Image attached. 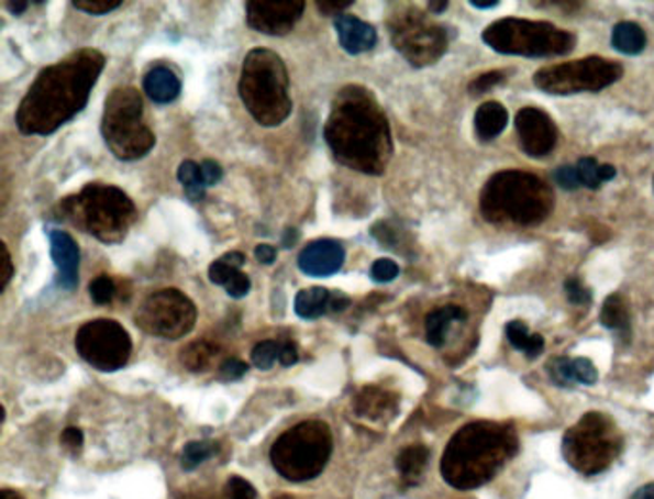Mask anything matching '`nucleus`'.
<instances>
[{"label": "nucleus", "mask_w": 654, "mask_h": 499, "mask_svg": "<svg viewBox=\"0 0 654 499\" xmlns=\"http://www.w3.org/2000/svg\"><path fill=\"white\" fill-rule=\"evenodd\" d=\"M106 66L97 48H79L53 66L41 69L15 110V125L23 135H53L74 120L89 102Z\"/></svg>", "instance_id": "nucleus-1"}, {"label": "nucleus", "mask_w": 654, "mask_h": 499, "mask_svg": "<svg viewBox=\"0 0 654 499\" xmlns=\"http://www.w3.org/2000/svg\"><path fill=\"white\" fill-rule=\"evenodd\" d=\"M324 141L342 166L365 175H383L393 154L388 118L363 85H346L332 100Z\"/></svg>", "instance_id": "nucleus-2"}, {"label": "nucleus", "mask_w": 654, "mask_h": 499, "mask_svg": "<svg viewBox=\"0 0 654 499\" xmlns=\"http://www.w3.org/2000/svg\"><path fill=\"white\" fill-rule=\"evenodd\" d=\"M517 450L519 436L512 424L474 421L461 426L447 442L440 470L447 485L468 492L491 483Z\"/></svg>", "instance_id": "nucleus-3"}, {"label": "nucleus", "mask_w": 654, "mask_h": 499, "mask_svg": "<svg viewBox=\"0 0 654 499\" xmlns=\"http://www.w3.org/2000/svg\"><path fill=\"white\" fill-rule=\"evenodd\" d=\"M553 208V189L530 171L505 169L481 187V218L494 225L534 228L550 218Z\"/></svg>", "instance_id": "nucleus-4"}, {"label": "nucleus", "mask_w": 654, "mask_h": 499, "mask_svg": "<svg viewBox=\"0 0 654 499\" xmlns=\"http://www.w3.org/2000/svg\"><path fill=\"white\" fill-rule=\"evenodd\" d=\"M53 215L54 220L71 223L102 244H118L128 236L138 212L123 190L104 182H89L81 192L60 200Z\"/></svg>", "instance_id": "nucleus-5"}, {"label": "nucleus", "mask_w": 654, "mask_h": 499, "mask_svg": "<svg viewBox=\"0 0 654 499\" xmlns=\"http://www.w3.org/2000/svg\"><path fill=\"white\" fill-rule=\"evenodd\" d=\"M290 77L271 48H252L242 62L239 92L250 115L264 127H277L292 114Z\"/></svg>", "instance_id": "nucleus-6"}, {"label": "nucleus", "mask_w": 654, "mask_h": 499, "mask_svg": "<svg viewBox=\"0 0 654 499\" xmlns=\"http://www.w3.org/2000/svg\"><path fill=\"white\" fill-rule=\"evenodd\" d=\"M143 114V97L135 87H118L106 97L100 131L108 151L121 162L144 158L156 146V135Z\"/></svg>", "instance_id": "nucleus-7"}, {"label": "nucleus", "mask_w": 654, "mask_h": 499, "mask_svg": "<svg viewBox=\"0 0 654 499\" xmlns=\"http://www.w3.org/2000/svg\"><path fill=\"white\" fill-rule=\"evenodd\" d=\"M624 439L617 423L601 411H589L563 436L564 462L586 477L601 475L622 454Z\"/></svg>", "instance_id": "nucleus-8"}, {"label": "nucleus", "mask_w": 654, "mask_h": 499, "mask_svg": "<svg viewBox=\"0 0 654 499\" xmlns=\"http://www.w3.org/2000/svg\"><path fill=\"white\" fill-rule=\"evenodd\" d=\"M481 41L499 54L524 58H550L570 54L576 46V35L561 30L555 23L503 18L489 23L481 33Z\"/></svg>", "instance_id": "nucleus-9"}, {"label": "nucleus", "mask_w": 654, "mask_h": 499, "mask_svg": "<svg viewBox=\"0 0 654 499\" xmlns=\"http://www.w3.org/2000/svg\"><path fill=\"white\" fill-rule=\"evenodd\" d=\"M332 454V432L323 421H303L282 432L271 447V463L290 483H308L323 473Z\"/></svg>", "instance_id": "nucleus-10"}, {"label": "nucleus", "mask_w": 654, "mask_h": 499, "mask_svg": "<svg viewBox=\"0 0 654 499\" xmlns=\"http://www.w3.org/2000/svg\"><path fill=\"white\" fill-rule=\"evenodd\" d=\"M391 45L413 68H429L447 53L450 33L419 8H399L388 18Z\"/></svg>", "instance_id": "nucleus-11"}, {"label": "nucleus", "mask_w": 654, "mask_h": 499, "mask_svg": "<svg viewBox=\"0 0 654 499\" xmlns=\"http://www.w3.org/2000/svg\"><path fill=\"white\" fill-rule=\"evenodd\" d=\"M624 76L618 62L602 56H586L579 60L561 62L542 68L534 76L540 91L555 97H568L579 92H599L617 84Z\"/></svg>", "instance_id": "nucleus-12"}, {"label": "nucleus", "mask_w": 654, "mask_h": 499, "mask_svg": "<svg viewBox=\"0 0 654 499\" xmlns=\"http://www.w3.org/2000/svg\"><path fill=\"white\" fill-rule=\"evenodd\" d=\"M198 310L195 302L177 288H162L148 296L135 313V323L156 339L179 341L196 325Z\"/></svg>", "instance_id": "nucleus-13"}, {"label": "nucleus", "mask_w": 654, "mask_h": 499, "mask_svg": "<svg viewBox=\"0 0 654 499\" xmlns=\"http://www.w3.org/2000/svg\"><path fill=\"white\" fill-rule=\"evenodd\" d=\"M76 350L87 364L102 373L120 372L128 365L133 342L113 319H95L79 326Z\"/></svg>", "instance_id": "nucleus-14"}, {"label": "nucleus", "mask_w": 654, "mask_h": 499, "mask_svg": "<svg viewBox=\"0 0 654 499\" xmlns=\"http://www.w3.org/2000/svg\"><path fill=\"white\" fill-rule=\"evenodd\" d=\"M514 129L522 151L532 158L550 156L558 143V129L547 112L540 108H522L514 118Z\"/></svg>", "instance_id": "nucleus-15"}, {"label": "nucleus", "mask_w": 654, "mask_h": 499, "mask_svg": "<svg viewBox=\"0 0 654 499\" xmlns=\"http://www.w3.org/2000/svg\"><path fill=\"white\" fill-rule=\"evenodd\" d=\"M306 2H246V22L252 30L271 37H282L300 22Z\"/></svg>", "instance_id": "nucleus-16"}, {"label": "nucleus", "mask_w": 654, "mask_h": 499, "mask_svg": "<svg viewBox=\"0 0 654 499\" xmlns=\"http://www.w3.org/2000/svg\"><path fill=\"white\" fill-rule=\"evenodd\" d=\"M346 262V250L332 239H321L301 250L298 265L309 277H331Z\"/></svg>", "instance_id": "nucleus-17"}, {"label": "nucleus", "mask_w": 654, "mask_h": 499, "mask_svg": "<svg viewBox=\"0 0 654 499\" xmlns=\"http://www.w3.org/2000/svg\"><path fill=\"white\" fill-rule=\"evenodd\" d=\"M48 243H51V256L54 265L58 269L56 275V285L64 290H76L79 285V262H81V252L77 246L74 236L66 231H48Z\"/></svg>", "instance_id": "nucleus-18"}, {"label": "nucleus", "mask_w": 654, "mask_h": 499, "mask_svg": "<svg viewBox=\"0 0 654 499\" xmlns=\"http://www.w3.org/2000/svg\"><path fill=\"white\" fill-rule=\"evenodd\" d=\"M246 264V256L241 252H229L225 256L219 257L218 262L210 265V277L213 285L225 287L226 295L241 300L248 295L252 282L246 273L241 271L242 265Z\"/></svg>", "instance_id": "nucleus-19"}, {"label": "nucleus", "mask_w": 654, "mask_h": 499, "mask_svg": "<svg viewBox=\"0 0 654 499\" xmlns=\"http://www.w3.org/2000/svg\"><path fill=\"white\" fill-rule=\"evenodd\" d=\"M334 30L339 35V43L347 54L369 53L376 46L378 35L370 23L363 22L355 15L342 14L334 20Z\"/></svg>", "instance_id": "nucleus-20"}, {"label": "nucleus", "mask_w": 654, "mask_h": 499, "mask_svg": "<svg viewBox=\"0 0 654 499\" xmlns=\"http://www.w3.org/2000/svg\"><path fill=\"white\" fill-rule=\"evenodd\" d=\"M354 408L355 413L363 419L384 423L398 415L399 398L378 386H365L362 392L355 396Z\"/></svg>", "instance_id": "nucleus-21"}, {"label": "nucleus", "mask_w": 654, "mask_h": 499, "mask_svg": "<svg viewBox=\"0 0 654 499\" xmlns=\"http://www.w3.org/2000/svg\"><path fill=\"white\" fill-rule=\"evenodd\" d=\"M547 373L551 380L563 388L576 385L591 386L599 378L597 367L587 357H553L547 364Z\"/></svg>", "instance_id": "nucleus-22"}, {"label": "nucleus", "mask_w": 654, "mask_h": 499, "mask_svg": "<svg viewBox=\"0 0 654 499\" xmlns=\"http://www.w3.org/2000/svg\"><path fill=\"white\" fill-rule=\"evenodd\" d=\"M143 89L152 102L169 104L181 95V79L171 69L158 66L144 76Z\"/></svg>", "instance_id": "nucleus-23"}, {"label": "nucleus", "mask_w": 654, "mask_h": 499, "mask_svg": "<svg viewBox=\"0 0 654 499\" xmlns=\"http://www.w3.org/2000/svg\"><path fill=\"white\" fill-rule=\"evenodd\" d=\"M467 319V311L461 306H442L437 310L426 315L424 321V331H426V342L434 348H442L447 341V333L453 323H463Z\"/></svg>", "instance_id": "nucleus-24"}, {"label": "nucleus", "mask_w": 654, "mask_h": 499, "mask_svg": "<svg viewBox=\"0 0 654 499\" xmlns=\"http://www.w3.org/2000/svg\"><path fill=\"white\" fill-rule=\"evenodd\" d=\"M509 123V112L501 102L489 100L484 102L474 114V129L480 141H494L503 133Z\"/></svg>", "instance_id": "nucleus-25"}, {"label": "nucleus", "mask_w": 654, "mask_h": 499, "mask_svg": "<svg viewBox=\"0 0 654 499\" xmlns=\"http://www.w3.org/2000/svg\"><path fill=\"white\" fill-rule=\"evenodd\" d=\"M332 292L329 288L311 287L303 288L293 300V311L301 319L323 318L326 311H331Z\"/></svg>", "instance_id": "nucleus-26"}, {"label": "nucleus", "mask_w": 654, "mask_h": 499, "mask_svg": "<svg viewBox=\"0 0 654 499\" xmlns=\"http://www.w3.org/2000/svg\"><path fill=\"white\" fill-rule=\"evenodd\" d=\"M601 325L620 336L632 334V315H630V308L625 303L624 296L617 292V295H610L602 302Z\"/></svg>", "instance_id": "nucleus-27"}, {"label": "nucleus", "mask_w": 654, "mask_h": 499, "mask_svg": "<svg viewBox=\"0 0 654 499\" xmlns=\"http://www.w3.org/2000/svg\"><path fill=\"white\" fill-rule=\"evenodd\" d=\"M430 452L429 447L422 444H413L401 450V454L396 459V467H398L399 475L403 478L407 485H419L422 473L429 465Z\"/></svg>", "instance_id": "nucleus-28"}, {"label": "nucleus", "mask_w": 654, "mask_h": 499, "mask_svg": "<svg viewBox=\"0 0 654 499\" xmlns=\"http://www.w3.org/2000/svg\"><path fill=\"white\" fill-rule=\"evenodd\" d=\"M505 334H507V341L511 342L512 348L522 352L528 359L542 356L543 350H545V341H543L542 334L530 333L526 323L520 321V319L507 323Z\"/></svg>", "instance_id": "nucleus-29"}, {"label": "nucleus", "mask_w": 654, "mask_h": 499, "mask_svg": "<svg viewBox=\"0 0 654 499\" xmlns=\"http://www.w3.org/2000/svg\"><path fill=\"white\" fill-rule=\"evenodd\" d=\"M612 46L614 51L625 56H638L647 46V35L640 23L620 22L612 30Z\"/></svg>", "instance_id": "nucleus-30"}, {"label": "nucleus", "mask_w": 654, "mask_h": 499, "mask_svg": "<svg viewBox=\"0 0 654 499\" xmlns=\"http://www.w3.org/2000/svg\"><path fill=\"white\" fill-rule=\"evenodd\" d=\"M579 181L586 189L597 190L605 182L612 181L617 177V169L610 164H599L595 158H581L578 164Z\"/></svg>", "instance_id": "nucleus-31"}, {"label": "nucleus", "mask_w": 654, "mask_h": 499, "mask_svg": "<svg viewBox=\"0 0 654 499\" xmlns=\"http://www.w3.org/2000/svg\"><path fill=\"white\" fill-rule=\"evenodd\" d=\"M218 346H213L210 342L196 341L188 344L187 348H182L181 364L187 367L188 372L202 373L210 369L213 359L218 356Z\"/></svg>", "instance_id": "nucleus-32"}, {"label": "nucleus", "mask_w": 654, "mask_h": 499, "mask_svg": "<svg viewBox=\"0 0 654 499\" xmlns=\"http://www.w3.org/2000/svg\"><path fill=\"white\" fill-rule=\"evenodd\" d=\"M177 179H179V182L185 187L188 200H192V202L203 200L208 185L203 181L202 167H200V164H196L192 159L182 162L181 166H179V171H177Z\"/></svg>", "instance_id": "nucleus-33"}, {"label": "nucleus", "mask_w": 654, "mask_h": 499, "mask_svg": "<svg viewBox=\"0 0 654 499\" xmlns=\"http://www.w3.org/2000/svg\"><path fill=\"white\" fill-rule=\"evenodd\" d=\"M218 454V446L210 440H200V442H190L182 450V467L192 470L200 463L208 462L211 455Z\"/></svg>", "instance_id": "nucleus-34"}, {"label": "nucleus", "mask_w": 654, "mask_h": 499, "mask_svg": "<svg viewBox=\"0 0 654 499\" xmlns=\"http://www.w3.org/2000/svg\"><path fill=\"white\" fill-rule=\"evenodd\" d=\"M280 348H282V342H259V344H256V348L252 350V364L256 365L257 369H262V372H269L273 365L280 362Z\"/></svg>", "instance_id": "nucleus-35"}, {"label": "nucleus", "mask_w": 654, "mask_h": 499, "mask_svg": "<svg viewBox=\"0 0 654 499\" xmlns=\"http://www.w3.org/2000/svg\"><path fill=\"white\" fill-rule=\"evenodd\" d=\"M115 292H118L115 282H113L108 275H100V277H97V279L92 280L91 285H89V295H91L92 302L97 303V306H108V303H112L113 298H115Z\"/></svg>", "instance_id": "nucleus-36"}, {"label": "nucleus", "mask_w": 654, "mask_h": 499, "mask_svg": "<svg viewBox=\"0 0 654 499\" xmlns=\"http://www.w3.org/2000/svg\"><path fill=\"white\" fill-rule=\"evenodd\" d=\"M505 79H507L505 71H497V69L496 71H486V74L476 77L473 84L468 85V92L473 97H480L484 92L491 91L497 85L505 84Z\"/></svg>", "instance_id": "nucleus-37"}, {"label": "nucleus", "mask_w": 654, "mask_h": 499, "mask_svg": "<svg viewBox=\"0 0 654 499\" xmlns=\"http://www.w3.org/2000/svg\"><path fill=\"white\" fill-rule=\"evenodd\" d=\"M398 275L399 265L393 259H388V257H380V259H376L375 264L370 265V279L380 282V285L398 279Z\"/></svg>", "instance_id": "nucleus-38"}, {"label": "nucleus", "mask_w": 654, "mask_h": 499, "mask_svg": "<svg viewBox=\"0 0 654 499\" xmlns=\"http://www.w3.org/2000/svg\"><path fill=\"white\" fill-rule=\"evenodd\" d=\"M123 2L121 0H76L71 2V7L81 10L85 14L102 15L108 12H113L115 8H120Z\"/></svg>", "instance_id": "nucleus-39"}, {"label": "nucleus", "mask_w": 654, "mask_h": 499, "mask_svg": "<svg viewBox=\"0 0 654 499\" xmlns=\"http://www.w3.org/2000/svg\"><path fill=\"white\" fill-rule=\"evenodd\" d=\"M564 292H566L568 302L574 303V306H587V303H591V300H594L591 290H587L581 285V280L576 279V277L566 279V282H564Z\"/></svg>", "instance_id": "nucleus-40"}, {"label": "nucleus", "mask_w": 654, "mask_h": 499, "mask_svg": "<svg viewBox=\"0 0 654 499\" xmlns=\"http://www.w3.org/2000/svg\"><path fill=\"white\" fill-rule=\"evenodd\" d=\"M226 499H256L257 492L254 486L250 485L248 480L241 477H233L226 480L225 486Z\"/></svg>", "instance_id": "nucleus-41"}, {"label": "nucleus", "mask_w": 654, "mask_h": 499, "mask_svg": "<svg viewBox=\"0 0 654 499\" xmlns=\"http://www.w3.org/2000/svg\"><path fill=\"white\" fill-rule=\"evenodd\" d=\"M553 179L557 181L558 187L564 190H576L581 187V181H579L578 175V167L574 166V164H566V166H561L558 169H555V174H553Z\"/></svg>", "instance_id": "nucleus-42"}, {"label": "nucleus", "mask_w": 654, "mask_h": 499, "mask_svg": "<svg viewBox=\"0 0 654 499\" xmlns=\"http://www.w3.org/2000/svg\"><path fill=\"white\" fill-rule=\"evenodd\" d=\"M246 373H248V365L241 362V359H234V357L233 359H226L219 367V375H221V378H225V380H239Z\"/></svg>", "instance_id": "nucleus-43"}, {"label": "nucleus", "mask_w": 654, "mask_h": 499, "mask_svg": "<svg viewBox=\"0 0 654 499\" xmlns=\"http://www.w3.org/2000/svg\"><path fill=\"white\" fill-rule=\"evenodd\" d=\"M2 248V271H0V292H4L10 279L14 277V265H12V256L8 252L7 243H0Z\"/></svg>", "instance_id": "nucleus-44"}, {"label": "nucleus", "mask_w": 654, "mask_h": 499, "mask_svg": "<svg viewBox=\"0 0 654 499\" xmlns=\"http://www.w3.org/2000/svg\"><path fill=\"white\" fill-rule=\"evenodd\" d=\"M62 444L68 447L69 452H79L84 446V431L77 426H68L66 431L62 432Z\"/></svg>", "instance_id": "nucleus-45"}, {"label": "nucleus", "mask_w": 654, "mask_h": 499, "mask_svg": "<svg viewBox=\"0 0 654 499\" xmlns=\"http://www.w3.org/2000/svg\"><path fill=\"white\" fill-rule=\"evenodd\" d=\"M200 167H202L203 181L208 187H213L223 179V167L219 166L218 162L206 159L200 164Z\"/></svg>", "instance_id": "nucleus-46"}, {"label": "nucleus", "mask_w": 654, "mask_h": 499, "mask_svg": "<svg viewBox=\"0 0 654 499\" xmlns=\"http://www.w3.org/2000/svg\"><path fill=\"white\" fill-rule=\"evenodd\" d=\"M317 8L321 10V14L324 15H342L344 10H347L350 7H354V0H339V2H331V0H319L315 2Z\"/></svg>", "instance_id": "nucleus-47"}, {"label": "nucleus", "mask_w": 654, "mask_h": 499, "mask_svg": "<svg viewBox=\"0 0 654 499\" xmlns=\"http://www.w3.org/2000/svg\"><path fill=\"white\" fill-rule=\"evenodd\" d=\"M298 357H300L298 356V346L290 341L282 342L279 364L282 365V367H292V365L298 364Z\"/></svg>", "instance_id": "nucleus-48"}, {"label": "nucleus", "mask_w": 654, "mask_h": 499, "mask_svg": "<svg viewBox=\"0 0 654 499\" xmlns=\"http://www.w3.org/2000/svg\"><path fill=\"white\" fill-rule=\"evenodd\" d=\"M254 256H256L259 264L271 265L277 262V250L273 248L271 244H259L254 250Z\"/></svg>", "instance_id": "nucleus-49"}, {"label": "nucleus", "mask_w": 654, "mask_h": 499, "mask_svg": "<svg viewBox=\"0 0 654 499\" xmlns=\"http://www.w3.org/2000/svg\"><path fill=\"white\" fill-rule=\"evenodd\" d=\"M350 306V298L342 292H332L331 311H344Z\"/></svg>", "instance_id": "nucleus-50"}, {"label": "nucleus", "mask_w": 654, "mask_h": 499, "mask_svg": "<svg viewBox=\"0 0 654 499\" xmlns=\"http://www.w3.org/2000/svg\"><path fill=\"white\" fill-rule=\"evenodd\" d=\"M630 499H654V483L638 488Z\"/></svg>", "instance_id": "nucleus-51"}, {"label": "nucleus", "mask_w": 654, "mask_h": 499, "mask_svg": "<svg viewBox=\"0 0 654 499\" xmlns=\"http://www.w3.org/2000/svg\"><path fill=\"white\" fill-rule=\"evenodd\" d=\"M296 241H298V231L293 228L286 229L285 236H282V246L285 248H292Z\"/></svg>", "instance_id": "nucleus-52"}, {"label": "nucleus", "mask_w": 654, "mask_h": 499, "mask_svg": "<svg viewBox=\"0 0 654 499\" xmlns=\"http://www.w3.org/2000/svg\"><path fill=\"white\" fill-rule=\"evenodd\" d=\"M470 7L488 10V8L499 7V0H470Z\"/></svg>", "instance_id": "nucleus-53"}, {"label": "nucleus", "mask_w": 654, "mask_h": 499, "mask_svg": "<svg viewBox=\"0 0 654 499\" xmlns=\"http://www.w3.org/2000/svg\"><path fill=\"white\" fill-rule=\"evenodd\" d=\"M30 7V2H7L8 10H12V14L22 15Z\"/></svg>", "instance_id": "nucleus-54"}, {"label": "nucleus", "mask_w": 654, "mask_h": 499, "mask_svg": "<svg viewBox=\"0 0 654 499\" xmlns=\"http://www.w3.org/2000/svg\"><path fill=\"white\" fill-rule=\"evenodd\" d=\"M450 7V2H429V10L432 14H442Z\"/></svg>", "instance_id": "nucleus-55"}, {"label": "nucleus", "mask_w": 654, "mask_h": 499, "mask_svg": "<svg viewBox=\"0 0 654 499\" xmlns=\"http://www.w3.org/2000/svg\"><path fill=\"white\" fill-rule=\"evenodd\" d=\"M0 499H23L22 496H18L15 492H10V490H2L0 492Z\"/></svg>", "instance_id": "nucleus-56"}, {"label": "nucleus", "mask_w": 654, "mask_h": 499, "mask_svg": "<svg viewBox=\"0 0 654 499\" xmlns=\"http://www.w3.org/2000/svg\"><path fill=\"white\" fill-rule=\"evenodd\" d=\"M273 499H298V498H293V496H290V494H279V496H275V498Z\"/></svg>", "instance_id": "nucleus-57"}, {"label": "nucleus", "mask_w": 654, "mask_h": 499, "mask_svg": "<svg viewBox=\"0 0 654 499\" xmlns=\"http://www.w3.org/2000/svg\"><path fill=\"white\" fill-rule=\"evenodd\" d=\"M653 190H654V179H653Z\"/></svg>", "instance_id": "nucleus-58"}]
</instances>
